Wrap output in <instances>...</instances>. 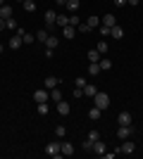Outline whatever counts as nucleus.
Segmentation results:
<instances>
[{"label":"nucleus","instance_id":"f257e3e1","mask_svg":"<svg viewBox=\"0 0 143 159\" xmlns=\"http://www.w3.org/2000/svg\"><path fill=\"white\" fill-rule=\"evenodd\" d=\"M93 105L98 107V109H107V107H110V95L98 90V93L93 95Z\"/></svg>","mask_w":143,"mask_h":159},{"label":"nucleus","instance_id":"f03ea898","mask_svg":"<svg viewBox=\"0 0 143 159\" xmlns=\"http://www.w3.org/2000/svg\"><path fill=\"white\" fill-rule=\"evenodd\" d=\"M34 102L38 105V102H50V90L48 88H38V90H34Z\"/></svg>","mask_w":143,"mask_h":159},{"label":"nucleus","instance_id":"7ed1b4c3","mask_svg":"<svg viewBox=\"0 0 143 159\" xmlns=\"http://www.w3.org/2000/svg\"><path fill=\"white\" fill-rule=\"evenodd\" d=\"M60 145H62V143H57V140H50V143L45 145V154H50V157H62Z\"/></svg>","mask_w":143,"mask_h":159},{"label":"nucleus","instance_id":"20e7f679","mask_svg":"<svg viewBox=\"0 0 143 159\" xmlns=\"http://www.w3.org/2000/svg\"><path fill=\"white\" fill-rule=\"evenodd\" d=\"M134 150H136V145H134V140H122V145H119V152L122 154H134Z\"/></svg>","mask_w":143,"mask_h":159},{"label":"nucleus","instance_id":"39448f33","mask_svg":"<svg viewBox=\"0 0 143 159\" xmlns=\"http://www.w3.org/2000/svg\"><path fill=\"white\" fill-rule=\"evenodd\" d=\"M91 152H93V154H100V157H105V152H107V145H105L102 140H95L93 147H91Z\"/></svg>","mask_w":143,"mask_h":159},{"label":"nucleus","instance_id":"423d86ee","mask_svg":"<svg viewBox=\"0 0 143 159\" xmlns=\"http://www.w3.org/2000/svg\"><path fill=\"white\" fill-rule=\"evenodd\" d=\"M55 21H57V14H55L53 10H48V12H45V26H43V29H45V31H50V29L55 26Z\"/></svg>","mask_w":143,"mask_h":159},{"label":"nucleus","instance_id":"0eeeda50","mask_svg":"<svg viewBox=\"0 0 143 159\" xmlns=\"http://www.w3.org/2000/svg\"><path fill=\"white\" fill-rule=\"evenodd\" d=\"M131 133H134V126H119V128H117V138H119V140H126Z\"/></svg>","mask_w":143,"mask_h":159},{"label":"nucleus","instance_id":"6e6552de","mask_svg":"<svg viewBox=\"0 0 143 159\" xmlns=\"http://www.w3.org/2000/svg\"><path fill=\"white\" fill-rule=\"evenodd\" d=\"M55 109H57V114H60V116H67V114H69V102L60 100V102H55Z\"/></svg>","mask_w":143,"mask_h":159},{"label":"nucleus","instance_id":"1a4fd4ad","mask_svg":"<svg viewBox=\"0 0 143 159\" xmlns=\"http://www.w3.org/2000/svg\"><path fill=\"white\" fill-rule=\"evenodd\" d=\"M100 24H102V26H107V29H112L117 24V17H115V14H105V17H100Z\"/></svg>","mask_w":143,"mask_h":159},{"label":"nucleus","instance_id":"9d476101","mask_svg":"<svg viewBox=\"0 0 143 159\" xmlns=\"http://www.w3.org/2000/svg\"><path fill=\"white\" fill-rule=\"evenodd\" d=\"M7 45L12 48V50H19V48H21V45H24V40H21V36H17V33H14L12 38L7 40Z\"/></svg>","mask_w":143,"mask_h":159},{"label":"nucleus","instance_id":"9b49d317","mask_svg":"<svg viewBox=\"0 0 143 159\" xmlns=\"http://www.w3.org/2000/svg\"><path fill=\"white\" fill-rule=\"evenodd\" d=\"M60 86V79L57 76H48L45 81H43V88H48V90H53V88H57Z\"/></svg>","mask_w":143,"mask_h":159},{"label":"nucleus","instance_id":"f8f14e48","mask_svg":"<svg viewBox=\"0 0 143 159\" xmlns=\"http://www.w3.org/2000/svg\"><path fill=\"white\" fill-rule=\"evenodd\" d=\"M117 124H119V126H131V114H129V112H119Z\"/></svg>","mask_w":143,"mask_h":159},{"label":"nucleus","instance_id":"ddd939ff","mask_svg":"<svg viewBox=\"0 0 143 159\" xmlns=\"http://www.w3.org/2000/svg\"><path fill=\"white\" fill-rule=\"evenodd\" d=\"M43 45H45L48 50H55V48L60 45V38H55L53 33H50V36H48V40H45V43H43Z\"/></svg>","mask_w":143,"mask_h":159},{"label":"nucleus","instance_id":"4468645a","mask_svg":"<svg viewBox=\"0 0 143 159\" xmlns=\"http://www.w3.org/2000/svg\"><path fill=\"white\" fill-rule=\"evenodd\" d=\"M60 152H62V157H72V154H74L72 143H62V145H60Z\"/></svg>","mask_w":143,"mask_h":159},{"label":"nucleus","instance_id":"2eb2a0df","mask_svg":"<svg viewBox=\"0 0 143 159\" xmlns=\"http://www.w3.org/2000/svg\"><path fill=\"white\" fill-rule=\"evenodd\" d=\"M76 33H79V31H76V26H64V29H62V36H64V38H69V40L76 38Z\"/></svg>","mask_w":143,"mask_h":159},{"label":"nucleus","instance_id":"dca6fc26","mask_svg":"<svg viewBox=\"0 0 143 159\" xmlns=\"http://www.w3.org/2000/svg\"><path fill=\"white\" fill-rule=\"evenodd\" d=\"M86 26H88L91 31H93V29H98V26H100V17H93V14H91L88 19H86Z\"/></svg>","mask_w":143,"mask_h":159},{"label":"nucleus","instance_id":"f3484780","mask_svg":"<svg viewBox=\"0 0 143 159\" xmlns=\"http://www.w3.org/2000/svg\"><path fill=\"white\" fill-rule=\"evenodd\" d=\"M95 93H98V88H95L93 83H86V86H83V98H93Z\"/></svg>","mask_w":143,"mask_h":159},{"label":"nucleus","instance_id":"a211bd4d","mask_svg":"<svg viewBox=\"0 0 143 159\" xmlns=\"http://www.w3.org/2000/svg\"><path fill=\"white\" fill-rule=\"evenodd\" d=\"M88 74H91V76H98V74H102L100 64H98V62H88Z\"/></svg>","mask_w":143,"mask_h":159},{"label":"nucleus","instance_id":"6ab92c4d","mask_svg":"<svg viewBox=\"0 0 143 159\" xmlns=\"http://www.w3.org/2000/svg\"><path fill=\"white\" fill-rule=\"evenodd\" d=\"M12 7H10V5H2V7H0V17H2V19H12Z\"/></svg>","mask_w":143,"mask_h":159},{"label":"nucleus","instance_id":"aec40b11","mask_svg":"<svg viewBox=\"0 0 143 159\" xmlns=\"http://www.w3.org/2000/svg\"><path fill=\"white\" fill-rule=\"evenodd\" d=\"M60 29H64V26H69V14H57V21H55Z\"/></svg>","mask_w":143,"mask_h":159},{"label":"nucleus","instance_id":"412c9836","mask_svg":"<svg viewBox=\"0 0 143 159\" xmlns=\"http://www.w3.org/2000/svg\"><path fill=\"white\" fill-rule=\"evenodd\" d=\"M110 36H112V38H124V29L115 24V26L110 29Z\"/></svg>","mask_w":143,"mask_h":159},{"label":"nucleus","instance_id":"4be33fe9","mask_svg":"<svg viewBox=\"0 0 143 159\" xmlns=\"http://www.w3.org/2000/svg\"><path fill=\"white\" fill-rule=\"evenodd\" d=\"M98 64H100L102 71H110V69H112V60H110V57H100V62H98Z\"/></svg>","mask_w":143,"mask_h":159},{"label":"nucleus","instance_id":"5701e85b","mask_svg":"<svg viewBox=\"0 0 143 159\" xmlns=\"http://www.w3.org/2000/svg\"><path fill=\"white\" fill-rule=\"evenodd\" d=\"M60 100H62V90H60V86H57V88L50 90V102H60Z\"/></svg>","mask_w":143,"mask_h":159},{"label":"nucleus","instance_id":"b1692460","mask_svg":"<svg viewBox=\"0 0 143 159\" xmlns=\"http://www.w3.org/2000/svg\"><path fill=\"white\" fill-rule=\"evenodd\" d=\"M36 112L41 114V116H45V114L50 112V105H48V102H38V105H36Z\"/></svg>","mask_w":143,"mask_h":159},{"label":"nucleus","instance_id":"393cba45","mask_svg":"<svg viewBox=\"0 0 143 159\" xmlns=\"http://www.w3.org/2000/svg\"><path fill=\"white\" fill-rule=\"evenodd\" d=\"M88 116H91V119H93V121H95V119H100V116H102V109H98V107L93 105V107H91V109H88Z\"/></svg>","mask_w":143,"mask_h":159},{"label":"nucleus","instance_id":"a878e982","mask_svg":"<svg viewBox=\"0 0 143 159\" xmlns=\"http://www.w3.org/2000/svg\"><path fill=\"white\" fill-rule=\"evenodd\" d=\"M48 36H50V31H45V29H41V31H36V40L38 43H45Z\"/></svg>","mask_w":143,"mask_h":159},{"label":"nucleus","instance_id":"bb28decb","mask_svg":"<svg viewBox=\"0 0 143 159\" xmlns=\"http://www.w3.org/2000/svg\"><path fill=\"white\" fill-rule=\"evenodd\" d=\"M72 14H76V10H79V0H67V5H64Z\"/></svg>","mask_w":143,"mask_h":159},{"label":"nucleus","instance_id":"cd10ccee","mask_svg":"<svg viewBox=\"0 0 143 159\" xmlns=\"http://www.w3.org/2000/svg\"><path fill=\"white\" fill-rule=\"evenodd\" d=\"M100 57H102V55L98 52L95 48H93V50H88V62H100Z\"/></svg>","mask_w":143,"mask_h":159},{"label":"nucleus","instance_id":"c85d7f7f","mask_svg":"<svg viewBox=\"0 0 143 159\" xmlns=\"http://www.w3.org/2000/svg\"><path fill=\"white\" fill-rule=\"evenodd\" d=\"M21 5H24V10H26V12H36V0H24Z\"/></svg>","mask_w":143,"mask_h":159},{"label":"nucleus","instance_id":"c756f323","mask_svg":"<svg viewBox=\"0 0 143 159\" xmlns=\"http://www.w3.org/2000/svg\"><path fill=\"white\" fill-rule=\"evenodd\" d=\"M55 135H57V138H64V135H67V128H64V126H62V124H60V126H55Z\"/></svg>","mask_w":143,"mask_h":159},{"label":"nucleus","instance_id":"7c9ffc66","mask_svg":"<svg viewBox=\"0 0 143 159\" xmlns=\"http://www.w3.org/2000/svg\"><path fill=\"white\" fill-rule=\"evenodd\" d=\"M95 50H98L100 55H105V52H107V43H105V40H100V43L95 45Z\"/></svg>","mask_w":143,"mask_h":159},{"label":"nucleus","instance_id":"2f4dec72","mask_svg":"<svg viewBox=\"0 0 143 159\" xmlns=\"http://www.w3.org/2000/svg\"><path fill=\"white\" fill-rule=\"evenodd\" d=\"M86 140H88V143H95V140H100V133H98V131H91Z\"/></svg>","mask_w":143,"mask_h":159},{"label":"nucleus","instance_id":"473e14b6","mask_svg":"<svg viewBox=\"0 0 143 159\" xmlns=\"http://www.w3.org/2000/svg\"><path fill=\"white\" fill-rule=\"evenodd\" d=\"M79 24H81V19L76 14H69V26H79Z\"/></svg>","mask_w":143,"mask_h":159},{"label":"nucleus","instance_id":"72a5a7b5","mask_svg":"<svg viewBox=\"0 0 143 159\" xmlns=\"http://www.w3.org/2000/svg\"><path fill=\"white\" fill-rule=\"evenodd\" d=\"M5 29H12V31H17V21H14V17H12V19H5Z\"/></svg>","mask_w":143,"mask_h":159},{"label":"nucleus","instance_id":"f704fd0d","mask_svg":"<svg viewBox=\"0 0 143 159\" xmlns=\"http://www.w3.org/2000/svg\"><path fill=\"white\" fill-rule=\"evenodd\" d=\"M21 40L29 45V43H34V40H36V36H34V33H24V36H21Z\"/></svg>","mask_w":143,"mask_h":159},{"label":"nucleus","instance_id":"c9c22d12","mask_svg":"<svg viewBox=\"0 0 143 159\" xmlns=\"http://www.w3.org/2000/svg\"><path fill=\"white\" fill-rule=\"evenodd\" d=\"M72 98H83V88H74V93H72Z\"/></svg>","mask_w":143,"mask_h":159},{"label":"nucleus","instance_id":"e433bc0d","mask_svg":"<svg viewBox=\"0 0 143 159\" xmlns=\"http://www.w3.org/2000/svg\"><path fill=\"white\" fill-rule=\"evenodd\" d=\"M98 31H100V36H110V29H107V26H102V24L98 26Z\"/></svg>","mask_w":143,"mask_h":159},{"label":"nucleus","instance_id":"4c0bfd02","mask_svg":"<svg viewBox=\"0 0 143 159\" xmlns=\"http://www.w3.org/2000/svg\"><path fill=\"white\" fill-rule=\"evenodd\" d=\"M86 86V79H81V76H79V79H76V88H83Z\"/></svg>","mask_w":143,"mask_h":159},{"label":"nucleus","instance_id":"58836bf2","mask_svg":"<svg viewBox=\"0 0 143 159\" xmlns=\"http://www.w3.org/2000/svg\"><path fill=\"white\" fill-rule=\"evenodd\" d=\"M91 147H93V143H88V140H83V150H86V152H91Z\"/></svg>","mask_w":143,"mask_h":159},{"label":"nucleus","instance_id":"ea45409f","mask_svg":"<svg viewBox=\"0 0 143 159\" xmlns=\"http://www.w3.org/2000/svg\"><path fill=\"white\" fill-rule=\"evenodd\" d=\"M112 2H115L117 7H124V5H126V0H112Z\"/></svg>","mask_w":143,"mask_h":159},{"label":"nucleus","instance_id":"a19ab883","mask_svg":"<svg viewBox=\"0 0 143 159\" xmlns=\"http://www.w3.org/2000/svg\"><path fill=\"white\" fill-rule=\"evenodd\" d=\"M0 31H5V19L0 17Z\"/></svg>","mask_w":143,"mask_h":159},{"label":"nucleus","instance_id":"79ce46f5","mask_svg":"<svg viewBox=\"0 0 143 159\" xmlns=\"http://www.w3.org/2000/svg\"><path fill=\"white\" fill-rule=\"evenodd\" d=\"M126 2H129V5H138V2H141V0H126Z\"/></svg>","mask_w":143,"mask_h":159},{"label":"nucleus","instance_id":"37998d69","mask_svg":"<svg viewBox=\"0 0 143 159\" xmlns=\"http://www.w3.org/2000/svg\"><path fill=\"white\" fill-rule=\"evenodd\" d=\"M55 2H57V5H67V0H55Z\"/></svg>","mask_w":143,"mask_h":159},{"label":"nucleus","instance_id":"c03bdc74","mask_svg":"<svg viewBox=\"0 0 143 159\" xmlns=\"http://www.w3.org/2000/svg\"><path fill=\"white\" fill-rule=\"evenodd\" d=\"M2 50H5V45H2V43H0V55H2Z\"/></svg>","mask_w":143,"mask_h":159},{"label":"nucleus","instance_id":"a18cd8bd","mask_svg":"<svg viewBox=\"0 0 143 159\" xmlns=\"http://www.w3.org/2000/svg\"><path fill=\"white\" fill-rule=\"evenodd\" d=\"M2 5H7V2H5V0H0V7H2Z\"/></svg>","mask_w":143,"mask_h":159},{"label":"nucleus","instance_id":"49530a36","mask_svg":"<svg viewBox=\"0 0 143 159\" xmlns=\"http://www.w3.org/2000/svg\"><path fill=\"white\" fill-rule=\"evenodd\" d=\"M17 2H24V0H17Z\"/></svg>","mask_w":143,"mask_h":159}]
</instances>
